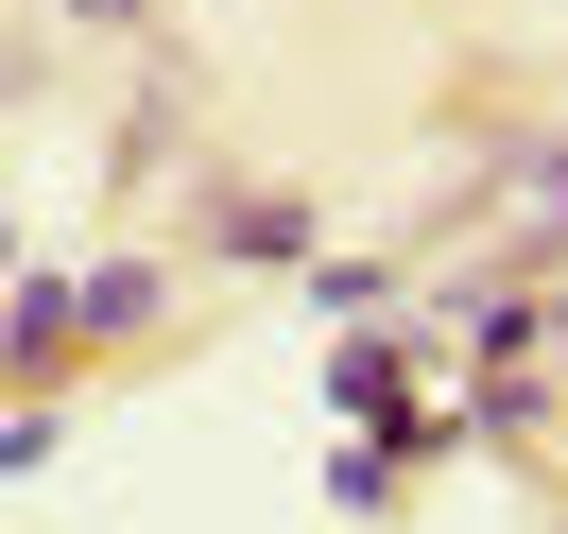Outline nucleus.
Segmentation results:
<instances>
[{
  "instance_id": "obj_1",
  "label": "nucleus",
  "mask_w": 568,
  "mask_h": 534,
  "mask_svg": "<svg viewBox=\"0 0 568 534\" xmlns=\"http://www.w3.org/2000/svg\"><path fill=\"white\" fill-rule=\"evenodd\" d=\"M534 224H551V242H568V139L534 155Z\"/></svg>"
}]
</instances>
